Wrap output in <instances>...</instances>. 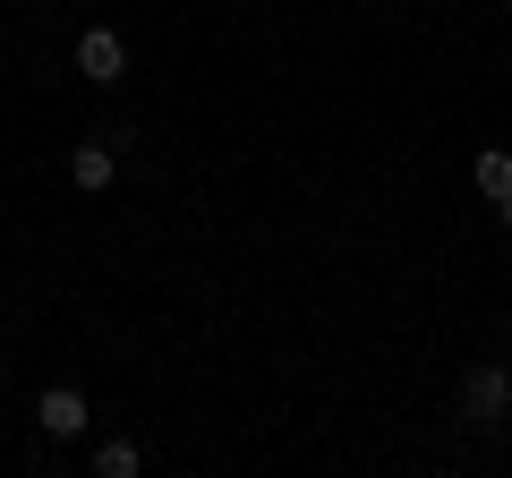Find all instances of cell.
Here are the masks:
<instances>
[{
  "label": "cell",
  "mask_w": 512,
  "mask_h": 478,
  "mask_svg": "<svg viewBox=\"0 0 512 478\" xmlns=\"http://www.w3.org/2000/svg\"><path fill=\"white\" fill-rule=\"evenodd\" d=\"M461 419H478V427H504L512 419V368H470L461 376Z\"/></svg>",
  "instance_id": "1"
},
{
  "label": "cell",
  "mask_w": 512,
  "mask_h": 478,
  "mask_svg": "<svg viewBox=\"0 0 512 478\" xmlns=\"http://www.w3.org/2000/svg\"><path fill=\"white\" fill-rule=\"evenodd\" d=\"M77 77H94V86H120V77H128L120 26H86V35H77Z\"/></svg>",
  "instance_id": "2"
},
{
  "label": "cell",
  "mask_w": 512,
  "mask_h": 478,
  "mask_svg": "<svg viewBox=\"0 0 512 478\" xmlns=\"http://www.w3.org/2000/svg\"><path fill=\"white\" fill-rule=\"evenodd\" d=\"M69 180L86 188V197H94V188H111V180H120V154H111V137H86V146L69 154Z\"/></svg>",
  "instance_id": "3"
},
{
  "label": "cell",
  "mask_w": 512,
  "mask_h": 478,
  "mask_svg": "<svg viewBox=\"0 0 512 478\" xmlns=\"http://www.w3.org/2000/svg\"><path fill=\"white\" fill-rule=\"evenodd\" d=\"M35 419H43V436H86V393H69V385H60V393H43V402H35Z\"/></svg>",
  "instance_id": "4"
},
{
  "label": "cell",
  "mask_w": 512,
  "mask_h": 478,
  "mask_svg": "<svg viewBox=\"0 0 512 478\" xmlns=\"http://www.w3.org/2000/svg\"><path fill=\"white\" fill-rule=\"evenodd\" d=\"M470 171H478V188H487V205H512V154L504 146H487Z\"/></svg>",
  "instance_id": "5"
},
{
  "label": "cell",
  "mask_w": 512,
  "mask_h": 478,
  "mask_svg": "<svg viewBox=\"0 0 512 478\" xmlns=\"http://www.w3.org/2000/svg\"><path fill=\"white\" fill-rule=\"evenodd\" d=\"M94 470H103V478H137V470H146V453H137L128 436H111L103 453H94Z\"/></svg>",
  "instance_id": "6"
}]
</instances>
